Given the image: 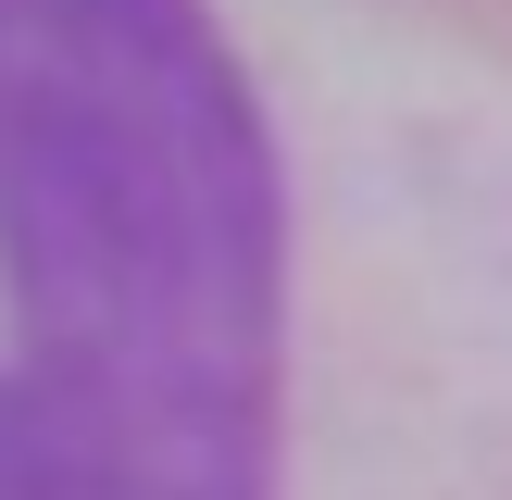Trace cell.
Returning a JSON list of instances; mask_svg holds the SVG:
<instances>
[{
  "label": "cell",
  "instance_id": "1",
  "mask_svg": "<svg viewBox=\"0 0 512 500\" xmlns=\"http://www.w3.org/2000/svg\"><path fill=\"white\" fill-rule=\"evenodd\" d=\"M300 288L238 0H0V500H300Z\"/></svg>",
  "mask_w": 512,
  "mask_h": 500
}]
</instances>
